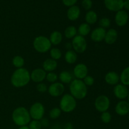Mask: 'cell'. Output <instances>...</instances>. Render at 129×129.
<instances>
[{
    "label": "cell",
    "mask_w": 129,
    "mask_h": 129,
    "mask_svg": "<svg viewBox=\"0 0 129 129\" xmlns=\"http://www.w3.org/2000/svg\"><path fill=\"white\" fill-rule=\"evenodd\" d=\"M120 80L122 84L125 86L129 85V66L125 68L122 71L120 76Z\"/></svg>",
    "instance_id": "4316f807"
},
{
    "label": "cell",
    "mask_w": 129,
    "mask_h": 129,
    "mask_svg": "<svg viewBox=\"0 0 129 129\" xmlns=\"http://www.w3.org/2000/svg\"><path fill=\"white\" fill-rule=\"evenodd\" d=\"M45 79H47L48 82L52 83H55L57 82V80L59 79V76H58L57 74L54 72H49L47 73L46 74V78Z\"/></svg>",
    "instance_id": "4dcf8cb0"
},
{
    "label": "cell",
    "mask_w": 129,
    "mask_h": 129,
    "mask_svg": "<svg viewBox=\"0 0 129 129\" xmlns=\"http://www.w3.org/2000/svg\"><path fill=\"white\" fill-rule=\"evenodd\" d=\"M105 81L109 85L117 84L120 81V76L115 71H110L105 76Z\"/></svg>",
    "instance_id": "ac0fdd59"
},
{
    "label": "cell",
    "mask_w": 129,
    "mask_h": 129,
    "mask_svg": "<svg viewBox=\"0 0 129 129\" xmlns=\"http://www.w3.org/2000/svg\"><path fill=\"white\" fill-rule=\"evenodd\" d=\"M64 129H73V125L71 122H67L64 125Z\"/></svg>",
    "instance_id": "ab89813d"
},
{
    "label": "cell",
    "mask_w": 129,
    "mask_h": 129,
    "mask_svg": "<svg viewBox=\"0 0 129 129\" xmlns=\"http://www.w3.org/2000/svg\"><path fill=\"white\" fill-rule=\"evenodd\" d=\"M65 61L69 64H73L77 61L78 59V54L73 49L67 50L64 55Z\"/></svg>",
    "instance_id": "603a6c76"
},
{
    "label": "cell",
    "mask_w": 129,
    "mask_h": 129,
    "mask_svg": "<svg viewBox=\"0 0 129 129\" xmlns=\"http://www.w3.org/2000/svg\"><path fill=\"white\" fill-rule=\"evenodd\" d=\"M128 116H129V112H128Z\"/></svg>",
    "instance_id": "bcb514c9"
},
{
    "label": "cell",
    "mask_w": 129,
    "mask_h": 129,
    "mask_svg": "<svg viewBox=\"0 0 129 129\" xmlns=\"http://www.w3.org/2000/svg\"><path fill=\"white\" fill-rule=\"evenodd\" d=\"M64 91H65V87L64 84L60 82H55V83H52L49 87H48L47 91L49 94L52 97H59L62 96L64 94Z\"/></svg>",
    "instance_id": "9c48e42d"
},
{
    "label": "cell",
    "mask_w": 129,
    "mask_h": 129,
    "mask_svg": "<svg viewBox=\"0 0 129 129\" xmlns=\"http://www.w3.org/2000/svg\"><path fill=\"white\" fill-rule=\"evenodd\" d=\"M50 129H55V128H50Z\"/></svg>",
    "instance_id": "f6af8a7d"
},
{
    "label": "cell",
    "mask_w": 129,
    "mask_h": 129,
    "mask_svg": "<svg viewBox=\"0 0 129 129\" xmlns=\"http://www.w3.org/2000/svg\"><path fill=\"white\" fill-rule=\"evenodd\" d=\"M50 55L51 57V59H54L55 60H59L62 56V51L57 47L51 48L50 50Z\"/></svg>",
    "instance_id": "f1b7e54d"
},
{
    "label": "cell",
    "mask_w": 129,
    "mask_h": 129,
    "mask_svg": "<svg viewBox=\"0 0 129 129\" xmlns=\"http://www.w3.org/2000/svg\"><path fill=\"white\" fill-rule=\"evenodd\" d=\"M42 127H47L49 125V121L47 118H42L40 120Z\"/></svg>",
    "instance_id": "f35d334b"
},
{
    "label": "cell",
    "mask_w": 129,
    "mask_h": 129,
    "mask_svg": "<svg viewBox=\"0 0 129 129\" xmlns=\"http://www.w3.org/2000/svg\"><path fill=\"white\" fill-rule=\"evenodd\" d=\"M36 89L39 92H40V93H45L46 91H47L48 87L46 84H45V83H44L42 82V83H38V84H37Z\"/></svg>",
    "instance_id": "d590c367"
},
{
    "label": "cell",
    "mask_w": 129,
    "mask_h": 129,
    "mask_svg": "<svg viewBox=\"0 0 129 129\" xmlns=\"http://www.w3.org/2000/svg\"><path fill=\"white\" fill-rule=\"evenodd\" d=\"M28 127L30 129H41L42 125L40 120H31L28 123Z\"/></svg>",
    "instance_id": "836d02e7"
},
{
    "label": "cell",
    "mask_w": 129,
    "mask_h": 129,
    "mask_svg": "<svg viewBox=\"0 0 129 129\" xmlns=\"http://www.w3.org/2000/svg\"><path fill=\"white\" fill-rule=\"evenodd\" d=\"M129 92L126 86L122 84H117L113 88V94L119 100H124L128 96Z\"/></svg>",
    "instance_id": "5bb4252c"
},
{
    "label": "cell",
    "mask_w": 129,
    "mask_h": 129,
    "mask_svg": "<svg viewBox=\"0 0 129 129\" xmlns=\"http://www.w3.org/2000/svg\"><path fill=\"white\" fill-rule=\"evenodd\" d=\"M59 76V79L60 82L62 84H70L73 80V75L68 71H62L60 73Z\"/></svg>",
    "instance_id": "7402d4cb"
},
{
    "label": "cell",
    "mask_w": 129,
    "mask_h": 129,
    "mask_svg": "<svg viewBox=\"0 0 129 129\" xmlns=\"http://www.w3.org/2000/svg\"><path fill=\"white\" fill-rule=\"evenodd\" d=\"M33 46L37 52L44 54L50 50L52 44L49 38L44 35L36 37L33 41Z\"/></svg>",
    "instance_id": "5b68a950"
},
{
    "label": "cell",
    "mask_w": 129,
    "mask_h": 129,
    "mask_svg": "<svg viewBox=\"0 0 129 129\" xmlns=\"http://www.w3.org/2000/svg\"><path fill=\"white\" fill-rule=\"evenodd\" d=\"M65 47H66V49L68 50H71V49H72L71 43H69V42L66 43V44L65 45Z\"/></svg>",
    "instance_id": "b9f144b4"
},
{
    "label": "cell",
    "mask_w": 129,
    "mask_h": 129,
    "mask_svg": "<svg viewBox=\"0 0 129 129\" xmlns=\"http://www.w3.org/2000/svg\"><path fill=\"white\" fill-rule=\"evenodd\" d=\"M81 5L84 10L89 11L93 6V2L91 0H83Z\"/></svg>",
    "instance_id": "8d00e7d4"
},
{
    "label": "cell",
    "mask_w": 129,
    "mask_h": 129,
    "mask_svg": "<svg viewBox=\"0 0 129 129\" xmlns=\"http://www.w3.org/2000/svg\"><path fill=\"white\" fill-rule=\"evenodd\" d=\"M77 107L76 100L71 94L67 93L62 96L59 102V108L64 113H71Z\"/></svg>",
    "instance_id": "277c9868"
},
{
    "label": "cell",
    "mask_w": 129,
    "mask_h": 129,
    "mask_svg": "<svg viewBox=\"0 0 129 129\" xmlns=\"http://www.w3.org/2000/svg\"><path fill=\"white\" fill-rule=\"evenodd\" d=\"M62 3L66 6L71 7V6L75 5V4L76 3L78 0H62Z\"/></svg>",
    "instance_id": "74e56055"
},
{
    "label": "cell",
    "mask_w": 129,
    "mask_h": 129,
    "mask_svg": "<svg viewBox=\"0 0 129 129\" xmlns=\"http://www.w3.org/2000/svg\"><path fill=\"white\" fill-rule=\"evenodd\" d=\"M71 45L73 50L79 54L84 52L88 47V44L85 38L79 35H77L72 39Z\"/></svg>",
    "instance_id": "52a82bcc"
},
{
    "label": "cell",
    "mask_w": 129,
    "mask_h": 129,
    "mask_svg": "<svg viewBox=\"0 0 129 129\" xmlns=\"http://www.w3.org/2000/svg\"><path fill=\"white\" fill-rule=\"evenodd\" d=\"M98 19V15L93 10H89L85 15V21L88 25H94L97 22Z\"/></svg>",
    "instance_id": "cb8c5ba5"
},
{
    "label": "cell",
    "mask_w": 129,
    "mask_h": 129,
    "mask_svg": "<svg viewBox=\"0 0 129 129\" xmlns=\"http://www.w3.org/2000/svg\"><path fill=\"white\" fill-rule=\"evenodd\" d=\"M18 129H30V128H29L28 126L24 125V126H21V127H19Z\"/></svg>",
    "instance_id": "7bdbcfd3"
},
{
    "label": "cell",
    "mask_w": 129,
    "mask_h": 129,
    "mask_svg": "<svg viewBox=\"0 0 129 129\" xmlns=\"http://www.w3.org/2000/svg\"><path fill=\"white\" fill-rule=\"evenodd\" d=\"M69 88L70 94L76 100L84 99L88 94V87L81 79H73L69 84Z\"/></svg>",
    "instance_id": "7a4b0ae2"
},
{
    "label": "cell",
    "mask_w": 129,
    "mask_h": 129,
    "mask_svg": "<svg viewBox=\"0 0 129 129\" xmlns=\"http://www.w3.org/2000/svg\"><path fill=\"white\" fill-rule=\"evenodd\" d=\"M123 0H104L106 8L111 11H117L123 8Z\"/></svg>",
    "instance_id": "4fadbf2b"
},
{
    "label": "cell",
    "mask_w": 129,
    "mask_h": 129,
    "mask_svg": "<svg viewBox=\"0 0 129 129\" xmlns=\"http://www.w3.org/2000/svg\"><path fill=\"white\" fill-rule=\"evenodd\" d=\"M47 73L42 68H36L30 73V79L36 83H42L46 78Z\"/></svg>",
    "instance_id": "8fae6325"
},
{
    "label": "cell",
    "mask_w": 129,
    "mask_h": 129,
    "mask_svg": "<svg viewBox=\"0 0 129 129\" xmlns=\"http://www.w3.org/2000/svg\"><path fill=\"white\" fill-rule=\"evenodd\" d=\"M83 82L87 87L91 86L94 83V79L93 76L90 75H87L84 79H83Z\"/></svg>",
    "instance_id": "e575fe53"
},
{
    "label": "cell",
    "mask_w": 129,
    "mask_h": 129,
    "mask_svg": "<svg viewBox=\"0 0 129 129\" xmlns=\"http://www.w3.org/2000/svg\"><path fill=\"white\" fill-rule=\"evenodd\" d=\"M112 115L108 111L107 112H102L100 115L101 120L104 123H108L112 120Z\"/></svg>",
    "instance_id": "d6a6232c"
},
{
    "label": "cell",
    "mask_w": 129,
    "mask_h": 129,
    "mask_svg": "<svg viewBox=\"0 0 129 129\" xmlns=\"http://www.w3.org/2000/svg\"><path fill=\"white\" fill-rule=\"evenodd\" d=\"M78 34V30L76 26L71 25L68 26L64 30V35L65 37L68 39H73Z\"/></svg>",
    "instance_id": "484cf974"
},
{
    "label": "cell",
    "mask_w": 129,
    "mask_h": 129,
    "mask_svg": "<svg viewBox=\"0 0 129 129\" xmlns=\"http://www.w3.org/2000/svg\"><path fill=\"white\" fill-rule=\"evenodd\" d=\"M12 64L16 69L22 68L25 64V59L21 55H15L12 59Z\"/></svg>",
    "instance_id": "83f0119b"
},
{
    "label": "cell",
    "mask_w": 129,
    "mask_h": 129,
    "mask_svg": "<svg viewBox=\"0 0 129 129\" xmlns=\"http://www.w3.org/2000/svg\"><path fill=\"white\" fill-rule=\"evenodd\" d=\"M106 31H106L105 29L100 27V26L95 28L92 31H91V39L92 41L94 42H101L104 40Z\"/></svg>",
    "instance_id": "7c38bea8"
},
{
    "label": "cell",
    "mask_w": 129,
    "mask_h": 129,
    "mask_svg": "<svg viewBox=\"0 0 129 129\" xmlns=\"http://www.w3.org/2000/svg\"><path fill=\"white\" fill-rule=\"evenodd\" d=\"M61 113L62 111L60 110V108H58V107H54V108H52L49 112V117L53 120L57 119L60 117Z\"/></svg>",
    "instance_id": "f546056e"
},
{
    "label": "cell",
    "mask_w": 129,
    "mask_h": 129,
    "mask_svg": "<svg viewBox=\"0 0 129 129\" xmlns=\"http://www.w3.org/2000/svg\"><path fill=\"white\" fill-rule=\"evenodd\" d=\"M115 110L118 115H126L129 112V103L124 100L120 101L116 105Z\"/></svg>",
    "instance_id": "2e32d148"
},
{
    "label": "cell",
    "mask_w": 129,
    "mask_h": 129,
    "mask_svg": "<svg viewBox=\"0 0 129 129\" xmlns=\"http://www.w3.org/2000/svg\"><path fill=\"white\" fill-rule=\"evenodd\" d=\"M91 26L90 25H88L86 23H83L79 26L78 28H77L78 30V34L81 35L82 37L88 36L91 33Z\"/></svg>",
    "instance_id": "d4e9b609"
},
{
    "label": "cell",
    "mask_w": 129,
    "mask_h": 129,
    "mask_svg": "<svg viewBox=\"0 0 129 129\" xmlns=\"http://www.w3.org/2000/svg\"><path fill=\"white\" fill-rule=\"evenodd\" d=\"M73 75L76 79L83 80L88 75V68L84 63H79L74 66L73 69Z\"/></svg>",
    "instance_id": "30bf717a"
},
{
    "label": "cell",
    "mask_w": 129,
    "mask_h": 129,
    "mask_svg": "<svg viewBox=\"0 0 129 129\" xmlns=\"http://www.w3.org/2000/svg\"><path fill=\"white\" fill-rule=\"evenodd\" d=\"M117 38H118V32L117 30H115L114 28H110L106 31L104 41L108 45H112L117 41Z\"/></svg>",
    "instance_id": "d6986e66"
},
{
    "label": "cell",
    "mask_w": 129,
    "mask_h": 129,
    "mask_svg": "<svg viewBox=\"0 0 129 129\" xmlns=\"http://www.w3.org/2000/svg\"><path fill=\"white\" fill-rule=\"evenodd\" d=\"M81 15L80 8L76 5L69 7L67 11V17L70 21H74L78 20Z\"/></svg>",
    "instance_id": "e0dca14e"
},
{
    "label": "cell",
    "mask_w": 129,
    "mask_h": 129,
    "mask_svg": "<svg viewBox=\"0 0 129 129\" xmlns=\"http://www.w3.org/2000/svg\"><path fill=\"white\" fill-rule=\"evenodd\" d=\"M128 103H129V93H128Z\"/></svg>",
    "instance_id": "ee69618b"
},
{
    "label": "cell",
    "mask_w": 129,
    "mask_h": 129,
    "mask_svg": "<svg viewBox=\"0 0 129 129\" xmlns=\"http://www.w3.org/2000/svg\"><path fill=\"white\" fill-rule=\"evenodd\" d=\"M94 107L98 112H107L109 109L110 106V100L107 96L105 94L99 95L94 100Z\"/></svg>",
    "instance_id": "ba28073f"
},
{
    "label": "cell",
    "mask_w": 129,
    "mask_h": 129,
    "mask_svg": "<svg viewBox=\"0 0 129 129\" xmlns=\"http://www.w3.org/2000/svg\"><path fill=\"white\" fill-rule=\"evenodd\" d=\"M30 80V73L25 68L16 69L11 76V84L16 88L26 86Z\"/></svg>",
    "instance_id": "6da1fadb"
},
{
    "label": "cell",
    "mask_w": 129,
    "mask_h": 129,
    "mask_svg": "<svg viewBox=\"0 0 129 129\" xmlns=\"http://www.w3.org/2000/svg\"><path fill=\"white\" fill-rule=\"evenodd\" d=\"M123 8L126 10H129V0H125L123 1Z\"/></svg>",
    "instance_id": "60d3db41"
},
{
    "label": "cell",
    "mask_w": 129,
    "mask_h": 129,
    "mask_svg": "<svg viewBox=\"0 0 129 129\" xmlns=\"http://www.w3.org/2000/svg\"><path fill=\"white\" fill-rule=\"evenodd\" d=\"M13 122L18 127L27 125L31 121L28 110L24 107H18L15 108L11 115Z\"/></svg>",
    "instance_id": "3957f363"
},
{
    "label": "cell",
    "mask_w": 129,
    "mask_h": 129,
    "mask_svg": "<svg viewBox=\"0 0 129 129\" xmlns=\"http://www.w3.org/2000/svg\"><path fill=\"white\" fill-rule=\"evenodd\" d=\"M57 68V60L49 58L44 61L42 64V69L46 73L54 72Z\"/></svg>",
    "instance_id": "ffe728a7"
},
{
    "label": "cell",
    "mask_w": 129,
    "mask_h": 129,
    "mask_svg": "<svg viewBox=\"0 0 129 129\" xmlns=\"http://www.w3.org/2000/svg\"><path fill=\"white\" fill-rule=\"evenodd\" d=\"M28 111L31 118L35 120H40L42 118H44L45 107L40 102H35L31 105Z\"/></svg>",
    "instance_id": "8992f818"
},
{
    "label": "cell",
    "mask_w": 129,
    "mask_h": 129,
    "mask_svg": "<svg viewBox=\"0 0 129 129\" xmlns=\"http://www.w3.org/2000/svg\"><path fill=\"white\" fill-rule=\"evenodd\" d=\"M110 20L107 17L102 18L101 19H100L99 21H98V25H99L100 27H102L104 29L109 28L110 26Z\"/></svg>",
    "instance_id": "1f68e13d"
},
{
    "label": "cell",
    "mask_w": 129,
    "mask_h": 129,
    "mask_svg": "<svg viewBox=\"0 0 129 129\" xmlns=\"http://www.w3.org/2000/svg\"><path fill=\"white\" fill-rule=\"evenodd\" d=\"M128 20V13L124 10L117 11L115 16V21L118 26H123L127 24Z\"/></svg>",
    "instance_id": "9a60e30c"
},
{
    "label": "cell",
    "mask_w": 129,
    "mask_h": 129,
    "mask_svg": "<svg viewBox=\"0 0 129 129\" xmlns=\"http://www.w3.org/2000/svg\"><path fill=\"white\" fill-rule=\"evenodd\" d=\"M49 39L52 45H54L56 46L62 42L63 39V35L59 31L55 30L50 34Z\"/></svg>",
    "instance_id": "44dd1931"
}]
</instances>
